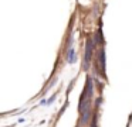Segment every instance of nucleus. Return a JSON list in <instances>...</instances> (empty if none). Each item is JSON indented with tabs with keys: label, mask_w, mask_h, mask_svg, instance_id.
<instances>
[{
	"label": "nucleus",
	"mask_w": 132,
	"mask_h": 127,
	"mask_svg": "<svg viewBox=\"0 0 132 127\" xmlns=\"http://www.w3.org/2000/svg\"><path fill=\"white\" fill-rule=\"evenodd\" d=\"M92 50H94V40L88 38L85 44V54H84V69H87L89 65V61H91V56H92Z\"/></svg>",
	"instance_id": "1"
},
{
	"label": "nucleus",
	"mask_w": 132,
	"mask_h": 127,
	"mask_svg": "<svg viewBox=\"0 0 132 127\" xmlns=\"http://www.w3.org/2000/svg\"><path fill=\"white\" fill-rule=\"evenodd\" d=\"M100 68L102 76H105V50L104 48L100 51Z\"/></svg>",
	"instance_id": "2"
},
{
	"label": "nucleus",
	"mask_w": 132,
	"mask_h": 127,
	"mask_svg": "<svg viewBox=\"0 0 132 127\" xmlns=\"http://www.w3.org/2000/svg\"><path fill=\"white\" fill-rule=\"evenodd\" d=\"M75 56H77V54H75V51L72 50V48H70V51H68V55H67V59H68V64H74V61H75Z\"/></svg>",
	"instance_id": "3"
},
{
	"label": "nucleus",
	"mask_w": 132,
	"mask_h": 127,
	"mask_svg": "<svg viewBox=\"0 0 132 127\" xmlns=\"http://www.w3.org/2000/svg\"><path fill=\"white\" fill-rule=\"evenodd\" d=\"M95 41H97L98 44H101V45L104 44V35H102V30H101V28H98L97 34H95Z\"/></svg>",
	"instance_id": "4"
},
{
	"label": "nucleus",
	"mask_w": 132,
	"mask_h": 127,
	"mask_svg": "<svg viewBox=\"0 0 132 127\" xmlns=\"http://www.w3.org/2000/svg\"><path fill=\"white\" fill-rule=\"evenodd\" d=\"M89 117H91V112L82 113V114H81V123L87 124V123H88V120H89Z\"/></svg>",
	"instance_id": "5"
},
{
	"label": "nucleus",
	"mask_w": 132,
	"mask_h": 127,
	"mask_svg": "<svg viewBox=\"0 0 132 127\" xmlns=\"http://www.w3.org/2000/svg\"><path fill=\"white\" fill-rule=\"evenodd\" d=\"M97 126H98V114H97V110H95L94 117H92V123H91V126H89V127H97Z\"/></svg>",
	"instance_id": "6"
}]
</instances>
